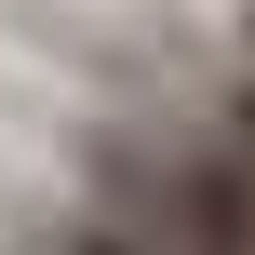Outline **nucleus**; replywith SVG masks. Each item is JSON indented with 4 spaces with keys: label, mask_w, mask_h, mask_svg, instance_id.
<instances>
[{
    "label": "nucleus",
    "mask_w": 255,
    "mask_h": 255,
    "mask_svg": "<svg viewBox=\"0 0 255 255\" xmlns=\"http://www.w3.org/2000/svg\"><path fill=\"white\" fill-rule=\"evenodd\" d=\"M94 215H121L161 255H255V175L202 121L188 134H108L94 148Z\"/></svg>",
    "instance_id": "nucleus-1"
},
{
    "label": "nucleus",
    "mask_w": 255,
    "mask_h": 255,
    "mask_svg": "<svg viewBox=\"0 0 255 255\" xmlns=\"http://www.w3.org/2000/svg\"><path fill=\"white\" fill-rule=\"evenodd\" d=\"M202 134H215V148H242V175H255V67H229V81L202 94Z\"/></svg>",
    "instance_id": "nucleus-2"
},
{
    "label": "nucleus",
    "mask_w": 255,
    "mask_h": 255,
    "mask_svg": "<svg viewBox=\"0 0 255 255\" xmlns=\"http://www.w3.org/2000/svg\"><path fill=\"white\" fill-rule=\"evenodd\" d=\"M242 67H255V0H242Z\"/></svg>",
    "instance_id": "nucleus-3"
}]
</instances>
